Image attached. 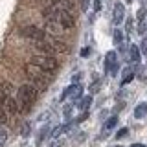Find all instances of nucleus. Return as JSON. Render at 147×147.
Returning <instances> with one entry per match:
<instances>
[{
  "label": "nucleus",
  "mask_w": 147,
  "mask_h": 147,
  "mask_svg": "<svg viewBox=\"0 0 147 147\" xmlns=\"http://www.w3.org/2000/svg\"><path fill=\"white\" fill-rule=\"evenodd\" d=\"M37 94H39V90L35 88L33 85H22L20 88H18V94H17V107H18V112L26 114L30 112L31 105H33V101L37 99Z\"/></svg>",
  "instance_id": "obj_1"
},
{
  "label": "nucleus",
  "mask_w": 147,
  "mask_h": 147,
  "mask_svg": "<svg viewBox=\"0 0 147 147\" xmlns=\"http://www.w3.org/2000/svg\"><path fill=\"white\" fill-rule=\"evenodd\" d=\"M24 72H26V76L30 77L31 81H33V86L37 90H42L44 86H46V77L50 76L48 72H44L42 68H39V66H35L33 63H26L24 64Z\"/></svg>",
  "instance_id": "obj_2"
},
{
  "label": "nucleus",
  "mask_w": 147,
  "mask_h": 147,
  "mask_svg": "<svg viewBox=\"0 0 147 147\" xmlns=\"http://www.w3.org/2000/svg\"><path fill=\"white\" fill-rule=\"evenodd\" d=\"M30 63H33L35 66L42 68V70H44V72H48V74H53V72L59 68L57 59H53L52 55H35V57H31V61H30Z\"/></svg>",
  "instance_id": "obj_3"
},
{
  "label": "nucleus",
  "mask_w": 147,
  "mask_h": 147,
  "mask_svg": "<svg viewBox=\"0 0 147 147\" xmlns=\"http://www.w3.org/2000/svg\"><path fill=\"white\" fill-rule=\"evenodd\" d=\"M20 33H22V37L31 39V40H35V42H39V40H44V39H46L44 30H39L37 26H26V28H22Z\"/></svg>",
  "instance_id": "obj_4"
},
{
  "label": "nucleus",
  "mask_w": 147,
  "mask_h": 147,
  "mask_svg": "<svg viewBox=\"0 0 147 147\" xmlns=\"http://www.w3.org/2000/svg\"><path fill=\"white\" fill-rule=\"evenodd\" d=\"M105 72L110 76H118V55L114 50L107 52V55H105Z\"/></svg>",
  "instance_id": "obj_5"
},
{
  "label": "nucleus",
  "mask_w": 147,
  "mask_h": 147,
  "mask_svg": "<svg viewBox=\"0 0 147 147\" xmlns=\"http://www.w3.org/2000/svg\"><path fill=\"white\" fill-rule=\"evenodd\" d=\"M81 94H83V86L79 85V83H77V85H72L68 86V88H64V92L61 94V101H64V99H68V98H72L74 101H77L81 98Z\"/></svg>",
  "instance_id": "obj_6"
},
{
  "label": "nucleus",
  "mask_w": 147,
  "mask_h": 147,
  "mask_svg": "<svg viewBox=\"0 0 147 147\" xmlns=\"http://www.w3.org/2000/svg\"><path fill=\"white\" fill-rule=\"evenodd\" d=\"M123 18H125V6L121 2H116L114 4V9H112V22L116 26H119L123 22Z\"/></svg>",
  "instance_id": "obj_7"
},
{
  "label": "nucleus",
  "mask_w": 147,
  "mask_h": 147,
  "mask_svg": "<svg viewBox=\"0 0 147 147\" xmlns=\"http://www.w3.org/2000/svg\"><path fill=\"white\" fill-rule=\"evenodd\" d=\"M2 109H4V112H7V114H17L18 112L17 99L15 98H4L2 99Z\"/></svg>",
  "instance_id": "obj_8"
},
{
  "label": "nucleus",
  "mask_w": 147,
  "mask_h": 147,
  "mask_svg": "<svg viewBox=\"0 0 147 147\" xmlns=\"http://www.w3.org/2000/svg\"><path fill=\"white\" fill-rule=\"evenodd\" d=\"M44 40H46L50 46H52L53 52H68V46H66V42H63V40L53 39V37H46Z\"/></svg>",
  "instance_id": "obj_9"
},
{
  "label": "nucleus",
  "mask_w": 147,
  "mask_h": 147,
  "mask_svg": "<svg viewBox=\"0 0 147 147\" xmlns=\"http://www.w3.org/2000/svg\"><path fill=\"white\" fill-rule=\"evenodd\" d=\"M11 94H13V85L9 81H2L0 83V99L11 98Z\"/></svg>",
  "instance_id": "obj_10"
},
{
  "label": "nucleus",
  "mask_w": 147,
  "mask_h": 147,
  "mask_svg": "<svg viewBox=\"0 0 147 147\" xmlns=\"http://www.w3.org/2000/svg\"><path fill=\"white\" fill-rule=\"evenodd\" d=\"M46 30L50 31V33H53V35H57V33H63V26L61 24H57L55 20H52V18H46Z\"/></svg>",
  "instance_id": "obj_11"
},
{
  "label": "nucleus",
  "mask_w": 147,
  "mask_h": 147,
  "mask_svg": "<svg viewBox=\"0 0 147 147\" xmlns=\"http://www.w3.org/2000/svg\"><path fill=\"white\" fill-rule=\"evenodd\" d=\"M35 48L39 50V52H42V55H52V53H55L53 50H52V46L46 42V40H39V42H35Z\"/></svg>",
  "instance_id": "obj_12"
},
{
  "label": "nucleus",
  "mask_w": 147,
  "mask_h": 147,
  "mask_svg": "<svg viewBox=\"0 0 147 147\" xmlns=\"http://www.w3.org/2000/svg\"><path fill=\"white\" fill-rule=\"evenodd\" d=\"M129 61H132V63L140 61V48L136 44H131V48H129Z\"/></svg>",
  "instance_id": "obj_13"
},
{
  "label": "nucleus",
  "mask_w": 147,
  "mask_h": 147,
  "mask_svg": "<svg viewBox=\"0 0 147 147\" xmlns=\"http://www.w3.org/2000/svg\"><path fill=\"white\" fill-rule=\"evenodd\" d=\"M145 116H147V103L136 105V109H134V118L142 119V118H145Z\"/></svg>",
  "instance_id": "obj_14"
},
{
  "label": "nucleus",
  "mask_w": 147,
  "mask_h": 147,
  "mask_svg": "<svg viewBox=\"0 0 147 147\" xmlns=\"http://www.w3.org/2000/svg\"><path fill=\"white\" fill-rule=\"evenodd\" d=\"M90 103H92V96H85V98L79 99V103H77V109H81L83 112H86V109L90 107Z\"/></svg>",
  "instance_id": "obj_15"
},
{
  "label": "nucleus",
  "mask_w": 147,
  "mask_h": 147,
  "mask_svg": "<svg viewBox=\"0 0 147 147\" xmlns=\"http://www.w3.org/2000/svg\"><path fill=\"white\" fill-rule=\"evenodd\" d=\"M70 127H72V125H59V127H55L53 131H52V136H53V138H59L63 132H66Z\"/></svg>",
  "instance_id": "obj_16"
},
{
  "label": "nucleus",
  "mask_w": 147,
  "mask_h": 147,
  "mask_svg": "<svg viewBox=\"0 0 147 147\" xmlns=\"http://www.w3.org/2000/svg\"><path fill=\"white\" fill-rule=\"evenodd\" d=\"M116 125H118V116H112V118H109L107 121H105L103 129H105V131H110V129H114Z\"/></svg>",
  "instance_id": "obj_17"
},
{
  "label": "nucleus",
  "mask_w": 147,
  "mask_h": 147,
  "mask_svg": "<svg viewBox=\"0 0 147 147\" xmlns=\"http://www.w3.org/2000/svg\"><path fill=\"white\" fill-rule=\"evenodd\" d=\"M50 134V129L48 127H42L40 129V132H39V136H37V145H42V142H44V138Z\"/></svg>",
  "instance_id": "obj_18"
},
{
  "label": "nucleus",
  "mask_w": 147,
  "mask_h": 147,
  "mask_svg": "<svg viewBox=\"0 0 147 147\" xmlns=\"http://www.w3.org/2000/svg\"><path fill=\"white\" fill-rule=\"evenodd\" d=\"M132 77H134V72L131 70V68H127L125 72H123V79H121V85H127V83L132 81Z\"/></svg>",
  "instance_id": "obj_19"
},
{
  "label": "nucleus",
  "mask_w": 147,
  "mask_h": 147,
  "mask_svg": "<svg viewBox=\"0 0 147 147\" xmlns=\"http://www.w3.org/2000/svg\"><path fill=\"white\" fill-rule=\"evenodd\" d=\"M114 44H116V46H121L123 44V33H121V30L114 31Z\"/></svg>",
  "instance_id": "obj_20"
},
{
  "label": "nucleus",
  "mask_w": 147,
  "mask_h": 147,
  "mask_svg": "<svg viewBox=\"0 0 147 147\" xmlns=\"http://www.w3.org/2000/svg\"><path fill=\"white\" fill-rule=\"evenodd\" d=\"M7 142V131L4 127H0V147H4Z\"/></svg>",
  "instance_id": "obj_21"
},
{
  "label": "nucleus",
  "mask_w": 147,
  "mask_h": 147,
  "mask_svg": "<svg viewBox=\"0 0 147 147\" xmlns=\"http://www.w3.org/2000/svg\"><path fill=\"white\" fill-rule=\"evenodd\" d=\"M145 15H147V9L145 7H140V9H138V13H136L138 22H145Z\"/></svg>",
  "instance_id": "obj_22"
},
{
  "label": "nucleus",
  "mask_w": 147,
  "mask_h": 147,
  "mask_svg": "<svg viewBox=\"0 0 147 147\" xmlns=\"http://www.w3.org/2000/svg\"><path fill=\"white\" fill-rule=\"evenodd\" d=\"M129 134V129H119V131L116 132V138H118V140H121V138H125Z\"/></svg>",
  "instance_id": "obj_23"
},
{
  "label": "nucleus",
  "mask_w": 147,
  "mask_h": 147,
  "mask_svg": "<svg viewBox=\"0 0 147 147\" xmlns=\"http://www.w3.org/2000/svg\"><path fill=\"white\" fill-rule=\"evenodd\" d=\"M145 31H147V24H145V22H138V33L144 35Z\"/></svg>",
  "instance_id": "obj_24"
},
{
  "label": "nucleus",
  "mask_w": 147,
  "mask_h": 147,
  "mask_svg": "<svg viewBox=\"0 0 147 147\" xmlns=\"http://www.w3.org/2000/svg\"><path fill=\"white\" fill-rule=\"evenodd\" d=\"M140 53L147 55V39H144V40H142V44H140Z\"/></svg>",
  "instance_id": "obj_25"
},
{
  "label": "nucleus",
  "mask_w": 147,
  "mask_h": 147,
  "mask_svg": "<svg viewBox=\"0 0 147 147\" xmlns=\"http://www.w3.org/2000/svg\"><path fill=\"white\" fill-rule=\"evenodd\" d=\"M64 118H66V119H70V118H72V105L64 107Z\"/></svg>",
  "instance_id": "obj_26"
},
{
  "label": "nucleus",
  "mask_w": 147,
  "mask_h": 147,
  "mask_svg": "<svg viewBox=\"0 0 147 147\" xmlns=\"http://www.w3.org/2000/svg\"><path fill=\"white\" fill-rule=\"evenodd\" d=\"M99 86H101V81H96V83H94V85H92V86H90V92H92V94H96V92H98V90H99Z\"/></svg>",
  "instance_id": "obj_27"
},
{
  "label": "nucleus",
  "mask_w": 147,
  "mask_h": 147,
  "mask_svg": "<svg viewBox=\"0 0 147 147\" xmlns=\"http://www.w3.org/2000/svg\"><path fill=\"white\" fill-rule=\"evenodd\" d=\"M30 134V123H24L22 125V136H28Z\"/></svg>",
  "instance_id": "obj_28"
},
{
  "label": "nucleus",
  "mask_w": 147,
  "mask_h": 147,
  "mask_svg": "<svg viewBox=\"0 0 147 147\" xmlns=\"http://www.w3.org/2000/svg\"><path fill=\"white\" fill-rule=\"evenodd\" d=\"M88 6H90V0H81V9H83V11H86Z\"/></svg>",
  "instance_id": "obj_29"
},
{
  "label": "nucleus",
  "mask_w": 147,
  "mask_h": 147,
  "mask_svg": "<svg viewBox=\"0 0 147 147\" xmlns=\"http://www.w3.org/2000/svg\"><path fill=\"white\" fill-rule=\"evenodd\" d=\"M6 112H4V110H0V125H2V123H6Z\"/></svg>",
  "instance_id": "obj_30"
},
{
  "label": "nucleus",
  "mask_w": 147,
  "mask_h": 147,
  "mask_svg": "<svg viewBox=\"0 0 147 147\" xmlns=\"http://www.w3.org/2000/svg\"><path fill=\"white\" fill-rule=\"evenodd\" d=\"M101 9V0H94V11H99Z\"/></svg>",
  "instance_id": "obj_31"
},
{
  "label": "nucleus",
  "mask_w": 147,
  "mask_h": 147,
  "mask_svg": "<svg viewBox=\"0 0 147 147\" xmlns=\"http://www.w3.org/2000/svg\"><path fill=\"white\" fill-rule=\"evenodd\" d=\"M86 118H88V114H86V112H83V114H81V116H79V118H77V119H76V121H77V123H79V121H85V119H86Z\"/></svg>",
  "instance_id": "obj_32"
},
{
  "label": "nucleus",
  "mask_w": 147,
  "mask_h": 147,
  "mask_svg": "<svg viewBox=\"0 0 147 147\" xmlns=\"http://www.w3.org/2000/svg\"><path fill=\"white\" fill-rule=\"evenodd\" d=\"M127 31H129V33H131V31H132V20H131V18H129V20H127Z\"/></svg>",
  "instance_id": "obj_33"
},
{
  "label": "nucleus",
  "mask_w": 147,
  "mask_h": 147,
  "mask_svg": "<svg viewBox=\"0 0 147 147\" xmlns=\"http://www.w3.org/2000/svg\"><path fill=\"white\" fill-rule=\"evenodd\" d=\"M88 53H90V48H83L81 50V55H83V57H86Z\"/></svg>",
  "instance_id": "obj_34"
},
{
  "label": "nucleus",
  "mask_w": 147,
  "mask_h": 147,
  "mask_svg": "<svg viewBox=\"0 0 147 147\" xmlns=\"http://www.w3.org/2000/svg\"><path fill=\"white\" fill-rule=\"evenodd\" d=\"M50 147H61V142H53V144L50 145Z\"/></svg>",
  "instance_id": "obj_35"
},
{
  "label": "nucleus",
  "mask_w": 147,
  "mask_h": 147,
  "mask_svg": "<svg viewBox=\"0 0 147 147\" xmlns=\"http://www.w3.org/2000/svg\"><path fill=\"white\" fill-rule=\"evenodd\" d=\"M131 147H145V145H144V144H132Z\"/></svg>",
  "instance_id": "obj_36"
},
{
  "label": "nucleus",
  "mask_w": 147,
  "mask_h": 147,
  "mask_svg": "<svg viewBox=\"0 0 147 147\" xmlns=\"http://www.w3.org/2000/svg\"><path fill=\"white\" fill-rule=\"evenodd\" d=\"M127 2H132V0H127Z\"/></svg>",
  "instance_id": "obj_37"
},
{
  "label": "nucleus",
  "mask_w": 147,
  "mask_h": 147,
  "mask_svg": "<svg viewBox=\"0 0 147 147\" xmlns=\"http://www.w3.org/2000/svg\"><path fill=\"white\" fill-rule=\"evenodd\" d=\"M116 147H121V145H116Z\"/></svg>",
  "instance_id": "obj_38"
}]
</instances>
